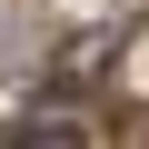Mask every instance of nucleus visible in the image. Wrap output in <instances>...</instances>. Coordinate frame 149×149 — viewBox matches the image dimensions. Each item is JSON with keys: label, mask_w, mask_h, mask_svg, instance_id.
<instances>
[{"label": "nucleus", "mask_w": 149, "mask_h": 149, "mask_svg": "<svg viewBox=\"0 0 149 149\" xmlns=\"http://www.w3.org/2000/svg\"><path fill=\"white\" fill-rule=\"evenodd\" d=\"M0 149H90V129H70V119H30V129H10Z\"/></svg>", "instance_id": "obj_1"}]
</instances>
